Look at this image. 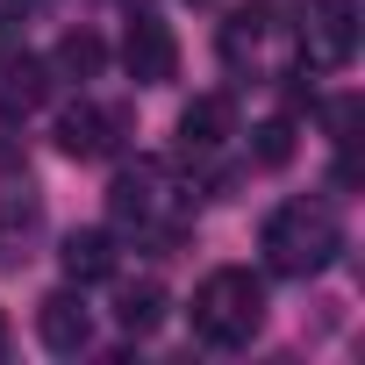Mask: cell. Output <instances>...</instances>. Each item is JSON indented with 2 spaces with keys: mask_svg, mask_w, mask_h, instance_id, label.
<instances>
[{
  "mask_svg": "<svg viewBox=\"0 0 365 365\" xmlns=\"http://www.w3.org/2000/svg\"><path fill=\"white\" fill-rule=\"evenodd\" d=\"M51 65H58L65 79H93V72L108 65V43H101L93 29H72V36L58 43V58H51Z\"/></svg>",
  "mask_w": 365,
  "mask_h": 365,
  "instance_id": "cell-13",
  "label": "cell"
},
{
  "mask_svg": "<svg viewBox=\"0 0 365 365\" xmlns=\"http://www.w3.org/2000/svg\"><path fill=\"white\" fill-rule=\"evenodd\" d=\"M58 265H65L72 287H93V279L115 272V237H108V230H72V237L58 244Z\"/></svg>",
  "mask_w": 365,
  "mask_h": 365,
  "instance_id": "cell-9",
  "label": "cell"
},
{
  "mask_svg": "<svg viewBox=\"0 0 365 365\" xmlns=\"http://www.w3.org/2000/svg\"><path fill=\"white\" fill-rule=\"evenodd\" d=\"M15 165H22V143H15L8 129H0V172H15Z\"/></svg>",
  "mask_w": 365,
  "mask_h": 365,
  "instance_id": "cell-15",
  "label": "cell"
},
{
  "mask_svg": "<svg viewBox=\"0 0 365 365\" xmlns=\"http://www.w3.org/2000/svg\"><path fill=\"white\" fill-rule=\"evenodd\" d=\"M165 308H172V301H165L158 279H129V287L115 294V322H122L129 336H150V329L165 322Z\"/></svg>",
  "mask_w": 365,
  "mask_h": 365,
  "instance_id": "cell-10",
  "label": "cell"
},
{
  "mask_svg": "<svg viewBox=\"0 0 365 365\" xmlns=\"http://www.w3.org/2000/svg\"><path fill=\"white\" fill-rule=\"evenodd\" d=\"M122 129H129L122 108H93V101H79V108L58 115V150H65V158H108V150L122 143Z\"/></svg>",
  "mask_w": 365,
  "mask_h": 365,
  "instance_id": "cell-6",
  "label": "cell"
},
{
  "mask_svg": "<svg viewBox=\"0 0 365 365\" xmlns=\"http://www.w3.org/2000/svg\"><path fill=\"white\" fill-rule=\"evenodd\" d=\"M265 265L279 272V279H315V272H329L336 265V251H344V230H336V215L322 208V201H287V208H272L265 215Z\"/></svg>",
  "mask_w": 365,
  "mask_h": 365,
  "instance_id": "cell-1",
  "label": "cell"
},
{
  "mask_svg": "<svg viewBox=\"0 0 365 365\" xmlns=\"http://www.w3.org/2000/svg\"><path fill=\"white\" fill-rule=\"evenodd\" d=\"M265 329V279L244 272V265H222L194 287V336L215 344V351H237Z\"/></svg>",
  "mask_w": 365,
  "mask_h": 365,
  "instance_id": "cell-2",
  "label": "cell"
},
{
  "mask_svg": "<svg viewBox=\"0 0 365 365\" xmlns=\"http://www.w3.org/2000/svg\"><path fill=\"white\" fill-rule=\"evenodd\" d=\"M43 86H51V72L36 58H8V65H0V108H8V115H29L43 101Z\"/></svg>",
  "mask_w": 365,
  "mask_h": 365,
  "instance_id": "cell-12",
  "label": "cell"
},
{
  "mask_svg": "<svg viewBox=\"0 0 365 365\" xmlns=\"http://www.w3.org/2000/svg\"><path fill=\"white\" fill-rule=\"evenodd\" d=\"M294 158V122L287 115H272V122H258L251 129V165H265V172H279Z\"/></svg>",
  "mask_w": 365,
  "mask_h": 365,
  "instance_id": "cell-14",
  "label": "cell"
},
{
  "mask_svg": "<svg viewBox=\"0 0 365 365\" xmlns=\"http://www.w3.org/2000/svg\"><path fill=\"white\" fill-rule=\"evenodd\" d=\"M36 237H43V208H36V194H22V201L0 208V265H22Z\"/></svg>",
  "mask_w": 365,
  "mask_h": 365,
  "instance_id": "cell-11",
  "label": "cell"
},
{
  "mask_svg": "<svg viewBox=\"0 0 365 365\" xmlns=\"http://www.w3.org/2000/svg\"><path fill=\"white\" fill-rule=\"evenodd\" d=\"M36 336H43V351H58V358H79L86 351V336H93V315H86V301L65 287V294H43V308H36Z\"/></svg>",
  "mask_w": 365,
  "mask_h": 365,
  "instance_id": "cell-8",
  "label": "cell"
},
{
  "mask_svg": "<svg viewBox=\"0 0 365 365\" xmlns=\"http://www.w3.org/2000/svg\"><path fill=\"white\" fill-rule=\"evenodd\" d=\"M122 72H129L136 86H165V79L179 72V43H172V29H165L158 15H136V22H129V36H122Z\"/></svg>",
  "mask_w": 365,
  "mask_h": 365,
  "instance_id": "cell-5",
  "label": "cell"
},
{
  "mask_svg": "<svg viewBox=\"0 0 365 365\" xmlns=\"http://www.w3.org/2000/svg\"><path fill=\"white\" fill-rule=\"evenodd\" d=\"M358 51V0H308V36H301V65H351Z\"/></svg>",
  "mask_w": 365,
  "mask_h": 365,
  "instance_id": "cell-4",
  "label": "cell"
},
{
  "mask_svg": "<svg viewBox=\"0 0 365 365\" xmlns=\"http://www.w3.org/2000/svg\"><path fill=\"white\" fill-rule=\"evenodd\" d=\"M0 351H8V322H0Z\"/></svg>",
  "mask_w": 365,
  "mask_h": 365,
  "instance_id": "cell-16",
  "label": "cell"
},
{
  "mask_svg": "<svg viewBox=\"0 0 365 365\" xmlns=\"http://www.w3.org/2000/svg\"><path fill=\"white\" fill-rule=\"evenodd\" d=\"M230 129H237V108H230V93H194L187 108H179V150H187V158H208V150H222V143H230Z\"/></svg>",
  "mask_w": 365,
  "mask_h": 365,
  "instance_id": "cell-7",
  "label": "cell"
},
{
  "mask_svg": "<svg viewBox=\"0 0 365 365\" xmlns=\"http://www.w3.org/2000/svg\"><path fill=\"white\" fill-rule=\"evenodd\" d=\"M108 215L122 222V230H136V237H172V215H179V187H172V172L158 165V158H136V165H122L115 172V187H108Z\"/></svg>",
  "mask_w": 365,
  "mask_h": 365,
  "instance_id": "cell-3",
  "label": "cell"
}]
</instances>
